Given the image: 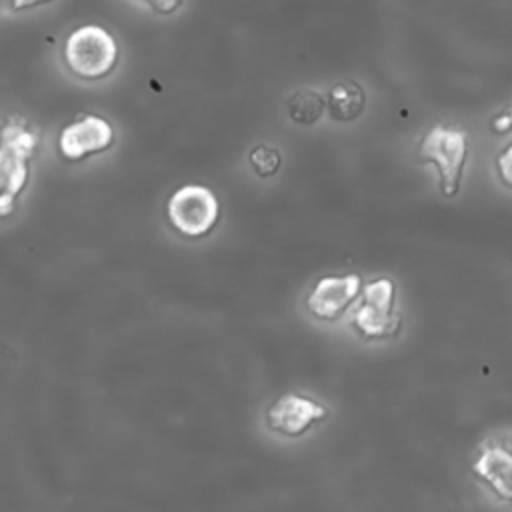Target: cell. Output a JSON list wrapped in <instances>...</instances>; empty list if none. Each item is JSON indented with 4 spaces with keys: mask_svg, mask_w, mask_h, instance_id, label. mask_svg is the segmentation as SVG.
<instances>
[{
    "mask_svg": "<svg viewBox=\"0 0 512 512\" xmlns=\"http://www.w3.org/2000/svg\"><path fill=\"white\" fill-rule=\"evenodd\" d=\"M166 214L180 234L200 238L214 228L220 216V204L206 186L188 184L172 192L166 202Z\"/></svg>",
    "mask_w": 512,
    "mask_h": 512,
    "instance_id": "277c9868",
    "label": "cell"
},
{
    "mask_svg": "<svg viewBox=\"0 0 512 512\" xmlns=\"http://www.w3.org/2000/svg\"><path fill=\"white\" fill-rule=\"evenodd\" d=\"M472 472L484 480L496 492V496L502 500H512V452L500 444L486 442L472 464Z\"/></svg>",
    "mask_w": 512,
    "mask_h": 512,
    "instance_id": "9c48e42d",
    "label": "cell"
},
{
    "mask_svg": "<svg viewBox=\"0 0 512 512\" xmlns=\"http://www.w3.org/2000/svg\"><path fill=\"white\" fill-rule=\"evenodd\" d=\"M14 198L10 194H0V218L10 216L14 212Z\"/></svg>",
    "mask_w": 512,
    "mask_h": 512,
    "instance_id": "e0dca14e",
    "label": "cell"
},
{
    "mask_svg": "<svg viewBox=\"0 0 512 512\" xmlns=\"http://www.w3.org/2000/svg\"><path fill=\"white\" fill-rule=\"evenodd\" d=\"M324 98L322 94H318L316 90H310V88H302V90H296L288 102H286V110H288V116L296 122V124H302V126H310L314 124L322 112H324Z\"/></svg>",
    "mask_w": 512,
    "mask_h": 512,
    "instance_id": "8fae6325",
    "label": "cell"
},
{
    "mask_svg": "<svg viewBox=\"0 0 512 512\" xmlns=\"http://www.w3.org/2000/svg\"><path fill=\"white\" fill-rule=\"evenodd\" d=\"M364 104H366L364 90L356 82H350V80L334 84L330 88L328 100H326L330 116L338 122H350V120L358 118L364 110Z\"/></svg>",
    "mask_w": 512,
    "mask_h": 512,
    "instance_id": "30bf717a",
    "label": "cell"
},
{
    "mask_svg": "<svg viewBox=\"0 0 512 512\" xmlns=\"http://www.w3.org/2000/svg\"><path fill=\"white\" fill-rule=\"evenodd\" d=\"M416 156L420 162H432L438 168L440 190L446 198H452L460 188L462 170L466 164L468 134L458 128L436 124L422 138Z\"/></svg>",
    "mask_w": 512,
    "mask_h": 512,
    "instance_id": "7a4b0ae2",
    "label": "cell"
},
{
    "mask_svg": "<svg viewBox=\"0 0 512 512\" xmlns=\"http://www.w3.org/2000/svg\"><path fill=\"white\" fill-rule=\"evenodd\" d=\"M52 0H10V10L18 12V10H28V8H34V6H40V4H48Z\"/></svg>",
    "mask_w": 512,
    "mask_h": 512,
    "instance_id": "2e32d148",
    "label": "cell"
},
{
    "mask_svg": "<svg viewBox=\"0 0 512 512\" xmlns=\"http://www.w3.org/2000/svg\"><path fill=\"white\" fill-rule=\"evenodd\" d=\"M508 114H510V118H512V108H510V110H508Z\"/></svg>",
    "mask_w": 512,
    "mask_h": 512,
    "instance_id": "ac0fdd59",
    "label": "cell"
},
{
    "mask_svg": "<svg viewBox=\"0 0 512 512\" xmlns=\"http://www.w3.org/2000/svg\"><path fill=\"white\" fill-rule=\"evenodd\" d=\"M496 166H498V174H500L502 182L512 188V144L498 154Z\"/></svg>",
    "mask_w": 512,
    "mask_h": 512,
    "instance_id": "4fadbf2b",
    "label": "cell"
},
{
    "mask_svg": "<svg viewBox=\"0 0 512 512\" xmlns=\"http://www.w3.org/2000/svg\"><path fill=\"white\" fill-rule=\"evenodd\" d=\"M144 4H148L154 12H158V14H164V16H168V14H174L176 10H180L182 8V4H184V0H142Z\"/></svg>",
    "mask_w": 512,
    "mask_h": 512,
    "instance_id": "5bb4252c",
    "label": "cell"
},
{
    "mask_svg": "<svg viewBox=\"0 0 512 512\" xmlns=\"http://www.w3.org/2000/svg\"><path fill=\"white\" fill-rule=\"evenodd\" d=\"M352 326L366 340L396 336L402 320L396 312V284L390 278H376L362 286V298L352 312Z\"/></svg>",
    "mask_w": 512,
    "mask_h": 512,
    "instance_id": "3957f363",
    "label": "cell"
},
{
    "mask_svg": "<svg viewBox=\"0 0 512 512\" xmlns=\"http://www.w3.org/2000/svg\"><path fill=\"white\" fill-rule=\"evenodd\" d=\"M36 136L18 124H6L0 134V194L18 196L26 184V160L34 152Z\"/></svg>",
    "mask_w": 512,
    "mask_h": 512,
    "instance_id": "5b68a950",
    "label": "cell"
},
{
    "mask_svg": "<svg viewBox=\"0 0 512 512\" xmlns=\"http://www.w3.org/2000/svg\"><path fill=\"white\" fill-rule=\"evenodd\" d=\"M362 280L358 274L324 276L320 278L306 298V308L320 320H336L360 296Z\"/></svg>",
    "mask_w": 512,
    "mask_h": 512,
    "instance_id": "8992f818",
    "label": "cell"
},
{
    "mask_svg": "<svg viewBox=\"0 0 512 512\" xmlns=\"http://www.w3.org/2000/svg\"><path fill=\"white\" fill-rule=\"evenodd\" d=\"M326 416H328V410L322 404L306 396L288 392L270 404L266 412V422H268V428L278 434L300 436L312 424L324 420Z\"/></svg>",
    "mask_w": 512,
    "mask_h": 512,
    "instance_id": "52a82bcc",
    "label": "cell"
},
{
    "mask_svg": "<svg viewBox=\"0 0 512 512\" xmlns=\"http://www.w3.org/2000/svg\"><path fill=\"white\" fill-rule=\"evenodd\" d=\"M248 160L260 178L274 176L282 166V154L272 144H258L256 148H252Z\"/></svg>",
    "mask_w": 512,
    "mask_h": 512,
    "instance_id": "7c38bea8",
    "label": "cell"
},
{
    "mask_svg": "<svg viewBox=\"0 0 512 512\" xmlns=\"http://www.w3.org/2000/svg\"><path fill=\"white\" fill-rule=\"evenodd\" d=\"M118 44L100 24H82L74 28L62 48L68 70L82 80H100L118 64Z\"/></svg>",
    "mask_w": 512,
    "mask_h": 512,
    "instance_id": "6da1fadb",
    "label": "cell"
},
{
    "mask_svg": "<svg viewBox=\"0 0 512 512\" xmlns=\"http://www.w3.org/2000/svg\"><path fill=\"white\" fill-rule=\"evenodd\" d=\"M510 128H512V118H510L508 112H504V114H500L492 120V130L496 134H506Z\"/></svg>",
    "mask_w": 512,
    "mask_h": 512,
    "instance_id": "9a60e30c",
    "label": "cell"
},
{
    "mask_svg": "<svg viewBox=\"0 0 512 512\" xmlns=\"http://www.w3.org/2000/svg\"><path fill=\"white\" fill-rule=\"evenodd\" d=\"M112 138L114 132L110 122L102 116L88 114L68 124L60 132L58 148L66 160H82L90 154L106 150L112 144Z\"/></svg>",
    "mask_w": 512,
    "mask_h": 512,
    "instance_id": "ba28073f",
    "label": "cell"
}]
</instances>
